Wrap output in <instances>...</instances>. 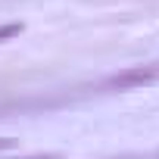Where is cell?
<instances>
[{
    "label": "cell",
    "mask_w": 159,
    "mask_h": 159,
    "mask_svg": "<svg viewBox=\"0 0 159 159\" xmlns=\"http://www.w3.org/2000/svg\"><path fill=\"white\" fill-rule=\"evenodd\" d=\"M19 31V25H10V28H3V31H0V38H7V34H16Z\"/></svg>",
    "instance_id": "3"
},
{
    "label": "cell",
    "mask_w": 159,
    "mask_h": 159,
    "mask_svg": "<svg viewBox=\"0 0 159 159\" xmlns=\"http://www.w3.org/2000/svg\"><path fill=\"white\" fill-rule=\"evenodd\" d=\"M112 159H159V147L150 153H125V156H112Z\"/></svg>",
    "instance_id": "2"
},
{
    "label": "cell",
    "mask_w": 159,
    "mask_h": 159,
    "mask_svg": "<svg viewBox=\"0 0 159 159\" xmlns=\"http://www.w3.org/2000/svg\"><path fill=\"white\" fill-rule=\"evenodd\" d=\"M7 147H13V137H0V150H7Z\"/></svg>",
    "instance_id": "4"
},
{
    "label": "cell",
    "mask_w": 159,
    "mask_h": 159,
    "mask_svg": "<svg viewBox=\"0 0 159 159\" xmlns=\"http://www.w3.org/2000/svg\"><path fill=\"white\" fill-rule=\"evenodd\" d=\"M140 84H159V59L143 62V66H131L119 75H109L91 91H128V88H140Z\"/></svg>",
    "instance_id": "1"
}]
</instances>
